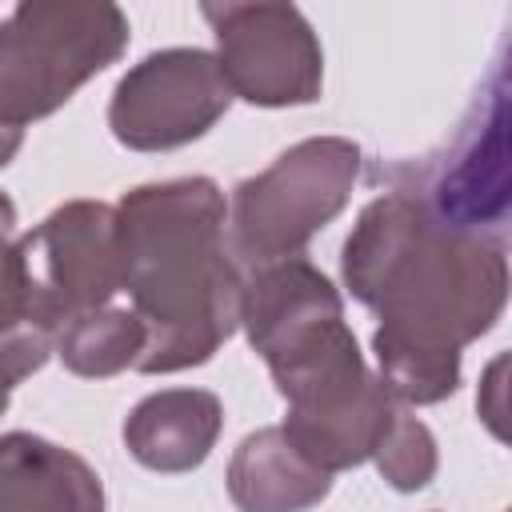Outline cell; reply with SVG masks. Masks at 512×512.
Returning a JSON list of instances; mask_svg holds the SVG:
<instances>
[{
  "label": "cell",
  "mask_w": 512,
  "mask_h": 512,
  "mask_svg": "<svg viewBox=\"0 0 512 512\" xmlns=\"http://www.w3.org/2000/svg\"><path fill=\"white\" fill-rule=\"evenodd\" d=\"M344 288L376 312L372 352L396 404H440L460 388V352L508 304L500 232L440 220L412 188L368 200L340 252Z\"/></svg>",
  "instance_id": "6da1fadb"
},
{
  "label": "cell",
  "mask_w": 512,
  "mask_h": 512,
  "mask_svg": "<svg viewBox=\"0 0 512 512\" xmlns=\"http://www.w3.org/2000/svg\"><path fill=\"white\" fill-rule=\"evenodd\" d=\"M240 328L284 396L288 440L328 476L372 460L396 400L364 364L340 288L304 256L244 276Z\"/></svg>",
  "instance_id": "7a4b0ae2"
},
{
  "label": "cell",
  "mask_w": 512,
  "mask_h": 512,
  "mask_svg": "<svg viewBox=\"0 0 512 512\" xmlns=\"http://www.w3.org/2000/svg\"><path fill=\"white\" fill-rule=\"evenodd\" d=\"M224 224L228 204L208 176L156 180L120 196V292L148 332L136 372L200 368L240 328L244 276Z\"/></svg>",
  "instance_id": "3957f363"
},
{
  "label": "cell",
  "mask_w": 512,
  "mask_h": 512,
  "mask_svg": "<svg viewBox=\"0 0 512 512\" xmlns=\"http://www.w3.org/2000/svg\"><path fill=\"white\" fill-rule=\"evenodd\" d=\"M128 16L116 4L36 0L0 20V132L24 136L32 120L64 108L128 48Z\"/></svg>",
  "instance_id": "277c9868"
},
{
  "label": "cell",
  "mask_w": 512,
  "mask_h": 512,
  "mask_svg": "<svg viewBox=\"0 0 512 512\" xmlns=\"http://www.w3.org/2000/svg\"><path fill=\"white\" fill-rule=\"evenodd\" d=\"M360 148L344 136H308L284 148L264 172L240 180L228 204V248L236 264L260 268L272 260L300 256L308 240L328 228L356 180H360Z\"/></svg>",
  "instance_id": "5b68a950"
},
{
  "label": "cell",
  "mask_w": 512,
  "mask_h": 512,
  "mask_svg": "<svg viewBox=\"0 0 512 512\" xmlns=\"http://www.w3.org/2000/svg\"><path fill=\"white\" fill-rule=\"evenodd\" d=\"M20 276L28 320L56 336L80 312L112 304L120 292L116 208L104 200H68L20 236Z\"/></svg>",
  "instance_id": "8992f818"
},
{
  "label": "cell",
  "mask_w": 512,
  "mask_h": 512,
  "mask_svg": "<svg viewBox=\"0 0 512 512\" xmlns=\"http://www.w3.org/2000/svg\"><path fill=\"white\" fill-rule=\"evenodd\" d=\"M216 36V64L232 96L256 108L316 104L324 52L296 4H200Z\"/></svg>",
  "instance_id": "52a82bcc"
},
{
  "label": "cell",
  "mask_w": 512,
  "mask_h": 512,
  "mask_svg": "<svg viewBox=\"0 0 512 512\" xmlns=\"http://www.w3.org/2000/svg\"><path fill=\"white\" fill-rule=\"evenodd\" d=\"M232 100L212 52L160 48L116 80L108 128L132 152H172L200 140Z\"/></svg>",
  "instance_id": "ba28073f"
},
{
  "label": "cell",
  "mask_w": 512,
  "mask_h": 512,
  "mask_svg": "<svg viewBox=\"0 0 512 512\" xmlns=\"http://www.w3.org/2000/svg\"><path fill=\"white\" fill-rule=\"evenodd\" d=\"M496 76L484 104H476L448 160L436 164L424 192H416L440 220L468 232H500L508 212V100Z\"/></svg>",
  "instance_id": "9c48e42d"
},
{
  "label": "cell",
  "mask_w": 512,
  "mask_h": 512,
  "mask_svg": "<svg viewBox=\"0 0 512 512\" xmlns=\"http://www.w3.org/2000/svg\"><path fill=\"white\" fill-rule=\"evenodd\" d=\"M224 428V408L208 388H160L124 416V448L136 464L176 476L208 460Z\"/></svg>",
  "instance_id": "30bf717a"
},
{
  "label": "cell",
  "mask_w": 512,
  "mask_h": 512,
  "mask_svg": "<svg viewBox=\"0 0 512 512\" xmlns=\"http://www.w3.org/2000/svg\"><path fill=\"white\" fill-rule=\"evenodd\" d=\"M0 512H104V484L72 448L32 432H4Z\"/></svg>",
  "instance_id": "8fae6325"
},
{
  "label": "cell",
  "mask_w": 512,
  "mask_h": 512,
  "mask_svg": "<svg viewBox=\"0 0 512 512\" xmlns=\"http://www.w3.org/2000/svg\"><path fill=\"white\" fill-rule=\"evenodd\" d=\"M224 480L240 512H308L332 492V476L316 468L280 424L244 436Z\"/></svg>",
  "instance_id": "7c38bea8"
},
{
  "label": "cell",
  "mask_w": 512,
  "mask_h": 512,
  "mask_svg": "<svg viewBox=\"0 0 512 512\" xmlns=\"http://www.w3.org/2000/svg\"><path fill=\"white\" fill-rule=\"evenodd\" d=\"M144 344H148V332L136 320V312L116 304L80 312L68 324H60L52 336V352L64 360L72 376H84V380H108L124 368H136Z\"/></svg>",
  "instance_id": "4fadbf2b"
},
{
  "label": "cell",
  "mask_w": 512,
  "mask_h": 512,
  "mask_svg": "<svg viewBox=\"0 0 512 512\" xmlns=\"http://www.w3.org/2000/svg\"><path fill=\"white\" fill-rule=\"evenodd\" d=\"M372 464L380 468V476L396 488V492H420L432 484L436 468H440V452H436V436L428 432L424 420H416L404 404L396 408L384 440L372 452Z\"/></svg>",
  "instance_id": "5bb4252c"
},
{
  "label": "cell",
  "mask_w": 512,
  "mask_h": 512,
  "mask_svg": "<svg viewBox=\"0 0 512 512\" xmlns=\"http://www.w3.org/2000/svg\"><path fill=\"white\" fill-rule=\"evenodd\" d=\"M16 204L0 192V332L32 324L24 308V276H20V228ZM52 336V332H48Z\"/></svg>",
  "instance_id": "9a60e30c"
},
{
  "label": "cell",
  "mask_w": 512,
  "mask_h": 512,
  "mask_svg": "<svg viewBox=\"0 0 512 512\" xmlns=\"http://www.w3.org/2000/svg\"><path fill=\"white\" fill-rule=\"evenodd\" d=\"M52 356V336L36 324H20L0 332V416L8 408V396L20 380H28L32 372H40Z\"/></svg>",
  "instance_id": "2e32d148"
}]
</instances>
